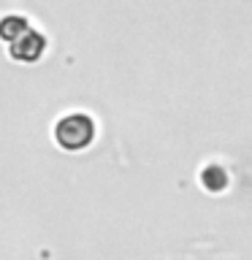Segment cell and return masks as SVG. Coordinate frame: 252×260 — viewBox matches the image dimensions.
I'll return each mask as SVG.
<instances>
[{
	"label": "cell",
	"mask_w": 252,
	"mask_h": 260,
	"mask_svg": "<svg viewBox=\"0 0 252 260\" xmlns=\"http://www.w3.org/2000/svg\"><path fill=\"white\" fill-rule=\"evenodd\" d=\"M95 138V122L87 114H68L54 125V141L68 152H79Z\"/></svg>",
	"instance_id": "obj_1"
},
{
	"label": "cell",
	"mask_w": 252,
	"mask_h": 260,
	"mask_svg": "<svg viewBox=\"0 0 252 260\" xmlns=\"http://www.w3.org/2000/svg\"><path fill=\"white\" fill-rule=\"evenodd\" d=\"M44 49H46L44 36L36 32L33 27H27L11 41V49H8V52H11V57L19 62H38L41 54H44Z\"/></svg>",
	"instance_id": "obj_2"
},
{
	"label": "cell",
	"mask_w": 252,
	"mask_h": 260,
	"mask_svg": "<svg viewBox=\"0 0 252 260\" xmlns=\"http://www.w3.org/2000/svg\"><path fill=\"white\" fill-rule=\"evenodd\" d=\"M27 27H30V22L24 19V16H3V19H0V38L11 44V41Z\"/></svg>",
	"instance_id": "obj_3"
}]
</instances>
